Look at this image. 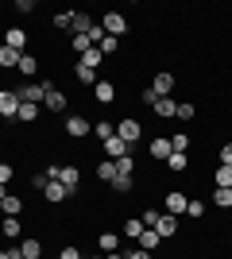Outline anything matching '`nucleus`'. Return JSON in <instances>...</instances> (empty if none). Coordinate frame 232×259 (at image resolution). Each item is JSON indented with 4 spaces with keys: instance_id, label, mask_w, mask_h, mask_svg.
I'll list each match as a JSON object with an SVG mask.
<instances>
[{
    "instance_id": "nucleus-1",
    "label": "nucleus",
    "mask_w": 232,
    "mask_h": 259,
    "mask_svg": "<svg viewBox=\"0 0 232 259\" xmlns=\"http://www.w3.org/2000/svg\"><path fill=\"white\" fill-rule=\"evenodd\" d=\"M116 136H120V140L135 151V147H140V140H144V124H140L135 116H124L120 124H116Z\"/></svg>"
},
{
    "instance_id": "nucleus-2",
    "label": "nucleus",
    "mask_w": 232,
    "mask_h": 259,
    "mask_svg": "<svg viewBox=\"0 0 232 259\" xmlns=\"http://www.w3.org/2000/svg\"><path fill=\"white\" fill-rule=\"evenodd\" d=\"M47 89H51L47 81H27V85H23V89H16V93H20V101H23V105H39V108H43Z\"/></svg>"
},
{
    "instance_id": "nucleus-3",
    "label": "nucleus",
    "mask_w": 232,
    "mask_h": 259,
    "mask_svg": "<svg viewBox=\"0 0 232 259\" xmlns=\"http://www.w3.org/2000/svg\"><path fill=\"white\" fill-rule=\"evenodd\" d=\"M20 93H16V89H0V116L4 120H16L20 116Z\"/></svg>"
},
{
    "instance_id": "nucleus-4",
    "label": "nucleus",
    "mask_w": 232,
    "mask_h": 259,
    "mask_svg": "<svg viewBox=\"0 0 232 259\" xmlns=\"http://www.w3.org/2000/svg\"><path fill=\"white\" fill-rule=\"evenodd\" d=\"M101 27H105V35L120 39V35L128 31V20H124V12H105V16H101Z\"/></svg>"
},
{
    "instance_id": "nucleus-5",
    "label": "nucleus",
    "mask_w": 232,
    "mask_h": 259,
    "mask_svg": "<svg viewBox=\"0 0 232 259\" xmlns=\"http://www.w3.org/2000/svg\"><path fill=\"white\" fill-rule=\"evenodd\" d=\"M147 155H151L155 162H166L170 155H174V147H170V136H155V140L147 143Z\"/></svg>"
},
{
    "instance_id": "nucleus-6",
    "label": "nucleus",
    "mask_w": 232,
    "mask_h": 259,
    "mask_svg": "<svg viewBox=\"0 0 232 259\" xmlns=\"http://www.w3.org/2000/svg\"><path fill=\"white\" fill-rule=\"evenodd\" d=\"M186 205H190V197L178 194V190L163 197V213H170V217H182V213H186Z\"/></svg>"
},
{
    "instance_id": "nucleus-7",
    "label": "nucleus",
    "mask_w": 232,
    "mask_h": 259,
    "mask_svg": "<svg viewBox=\"0 0 232 259\" xmlns=\"http://www.w3.org/2000/svg\"><path fill=\"white\" fill-rule=\"evenodd\" d=\"M89 132H93V124H89L85 116H66V136H74V140H85Z\"/></svg>"
},
{
    "instance_id": "nucleus-8",
    "label": "nucleus",
    "mask_w": 232,
    "mask_h": 259,
    "mask_svg": "<svg viewBox=\"0 0 232 259\" xmlns=\"http://www.w3.org/2000/svg\"><path fill=\"white\" fill-rule=\"evenodd\" d=\"M43 108L47 112H66V93H62V89H47V97H43Z\"/></svg>"
},
{
    "instance_id": "nucleus-9",
    "label": "nucleus",
    "mask_w": 232,
    "mask_h": 259,
    "mask_svg": "<svg viewBox=\"0 0 232 259\" xmlns=\"http://www.w3.org/2000/svg\"><path fill=\"white\" fill-rule=\"evenodd\" d=\"M93 101H97V105H112V101H116V85L101 77L97 85H93Z\"/></svg>"
},
{
    "instance_id": "nucleus-10",
    "label": "nucleus",
    "mask_w": 232,
    "mask_h": 259,
    "mask_svg": "<svg viewBox=\"0 0 232 259\" xmlns=\"http://www.w3.org/2000/svg\"><path fill=\"white\" fill-rule=\"evenodd\" d=\"M105 155H109V159L116 162V159H124V155H132V147H128V143H124L120 136H112V140H105Z\"/></svg>"
},
{
    "instance_id": "nucleus-11",
    "label": "nucleus",
    "mask_w": 232,
    "mask_h": 259,
    "mask_svg": "<svg viewBox=\"0 0 232 259\" xmlns=\"http://www.w3.org/2000/svg\"><path fill=\"white\" fill-rule=\"evenodd\" d=\"M55 182H62V186L70 190V194H77V182H81V170H77V166H62Z\"/></svg>"
},
{
    "instance_id": "nucleus-12",
    "label": "nucleus",
    "mask_w": 232,
    "mask_h": 259,
    "mask_svg": "<svg viewBox=\"0 0 232 259\" xmlns=\"http://www.w3.org/2000/svg\"><path fill=\"white\" fill-rule=\"evenodd\" d=\"M101 62H105V54H101L97 47H89L85 54H77V66H85V70H97V74H101Z\"/></svg>"
},
{
    "instance_id": "nucleus-13",
    "label": "nucleus",
    "mask_w": 232,
    "mask_h": 259,
    "mask_svg": "<svg viewBox=\"0 0 232 259\" xmlns=\"http://www.w3.org/2000/svg\"><path fill=\"white\" fill-rule=\"evenodd\" d=\"M155 232L163 240H170V236H178V217H170V213H163L159 217V225H155Z\"/></svg>"
},
{
    "instance_id": "nucleus-14",
    "label": "nucleus",
    "mask_w": 232,
    "mask_h": 259,
    "mask_svg": "<svg viewBox=\"0 0 232 259\" xmlns=\"http://www.w3.org/2000/svg\"><path fill=\"white\" fill-rule=\"evenodd\" d=\"M93 16H89V12H74V20H70V31L74 35H89V27H93Z\"/></svg>"
},
{
    "instance_id": "nucleus-15",
    "label": "nucleus",
    "mask_w": 232,
    "mask_h": 259,
    "mask_svg": "<svg viewBox=\"0 0 232 259\" xmlns=\"http://www.w3.org/2000/svg\"><path fill=\"white\" fill-rule=\"evenodd\" d=\"M159 244H163V236L155 228H144V236L135 240V248H144V251H159Z\"/></svg>"
},
{
    "instance_id": "nucleus-16",
    "label": "nucleus",
    "mask_w": 232,
    "mask_h": 259,
    "mask_svg": "<svg viewBox=\"0 0 232 259\" xmlns=\"http://www.w3.org/2000/svg\"><path fill=\"white\" fill-rule=\"evenodd\" d=\"M20 251H23V259H43V240H35V236L20 240Z\"/></svg>"
},
{
    "instance_id": "nucleus-17",
    "label": "nucleus",
    "mask_w": 232,
    "mask_h": 259,
    "mask_svg": "<svg viewBox=\"0 0 232 259\" xmlns=\"http://www.w3.org/2000/svg\"><path fill=\"white\" fill-rule=\"evenodd\" d=\"M4 47H12V51H20L27 47V35H23V27H8V35H4Z\"/></svg>"
},
{
    "instance_id": "nucleus-18",
    "label": "nucleus",
    "mask_w": 232,
    "mask_h": 259,
    "mask_svg": "<svg viewBox=\"0 0 232 259\" xmlns=\"http://www.w3.org/2000/svg\"><path fill=\"white\" fill-rule=\"evenodd\" d=\"M151 89L159 93V97H170V89H174V74H155Z\"/></svg>"
},
{
    "instance_id": "nucleus-19",
    "label": "nucleus",
    "mask_w": 232,
    "mask_h": 259,
    "mask_svg": "<svg viewBox=\"0 0 232 259\" xmlns=\"http://www.w3.org/2000/svg\"><path fill=\"white\" fill-rule=\"evenodd\" d=\"M43 197H47V201H55V205H58V201H66V197H74V194H70V190H66V186H62V182H51V186H47V190H43Z\"/></svg>"
},
{
    "instance_id": "nucleus-20",
    "label": "nucleus",
    "mask_w": 232,
    "mask_h": 259,
    "mask_svg": "<svg viewBox=\"0 0 232 259\" xmlns=\"http://www.w3.org/2000/svg\"><path fill=\"white\" fill-rule=\"evenodd\" d=\"M109 186L116 190V194H132V190H135V174H116Z\"/></svg>"
},
{
    "instance_id": "nucleus-21",
    "label": "nucleus",
    "mask_w": 232,
    "mask_h": 259,
    "mask_svg": "<svg viewBox=\"0 0 232 259\" xmlns=\"http://www.w3.org/2000/svg\"><path fill=\"white\" fill-rule=\"evenodd\" d=\"M0 232H4L8 240H20V232H23L20 217H4V221H0Z\"/></svg>"
},
{
    "instance_id": "nucleus-22",
    "label": "nucleus",
    "mask_w": 232,
    "mask_h": 259,
    "mask_svg": "<svg viewBox=\"0 0 232 259\" xmlns=\"http://www.w3.org/2000/svg\"><path fill=\"white\" fill-rule=\"evenodd\" d=\"M16 70H20L23 77H35L39 74V58H35V54H20V66H16Z\"/></svg>"
},
{
    "instance_id": "nucleus-23",
    "label": "nucleus",
    "mask_w": 232,
    "mask_h": 259,
    "mask_svg": "<svg viewBox=\"0 0 232 259\" xmlns=\"http://www.w3.org/2000/svg\"><path fill=\"white\" fill-rule=\"evenodd\" d=\"M0 209H4V217H20V213H23V197L8 194L4 201H0Z\"/></svg>"
},
{
    "instance_id": "nucleus-24",
    "label": "nucleus",
    "mask_w": 232,
    "mask_h": 259,
    "mask_svg": "<svg viewBox=\"0 0 232 259\" xmlns=\"http://www.w3.org/2000/svg\"><path fill=\"white\" fill-rule=\"evenodd\" d=\"M74 77L81 81V85H89V89H93V85L101 81V74H97V70H85V66H74Z\"/></svg>"
},
{
    "instance_id": "nucleus-25",
    "label": "nucleus",
    "mask_w": 232,
    "mask_h": 259,
    "mask_svg": "<svg viewBox=\"0 0 232 259\" xmlns=\"http://www.w3.org/2000/svg\"><path fill=\"white\" fill-rule=\"evenodd\" d=\"M0 66H4V70H16V66H20V51H12V47L0 43Z\"/></svg>"
},
{
    "instance_id": "nucleus-26",
    "label": "nucleus",
    "mask_w": 232,
    "mask_h": 259,
    "mask_svg": "<svg viewBox=\"0 0 232 259\" xmlns=\"http://www.w3.org/2000/svg\"><path fill=\"white\" fill-rule=\"evenodd\" d=\"M97 244H101V251H105V255H109V251H120V236H116V232H101Z\"/></svg>"
},
{
    "instance_id": "nucleus-27",
    "label": "nucleus",
    "mask_w": 232,
    "mask_h": 259,
    "mask_svg": "<svg viewBox=\"0 0 232 259\" xmlns=\"http://www.w3.org/2000/svg\"><path fill=\"white\" fill-rule=\"evenodd\" d=\"M144 221H140V217H132V221H124V236H128V240H140V236H144Z\"/></svg>"
},
{
    "instance_id": "nucleus-28",
    "label": "nucleus",
    "mask_w": 232,
    "mask_h": 259,
    "mask_svg": "<svg viewBox=\"0 0 232 259\" xmlns=\"http://www.w3.org/2000/svg\"><path fill=\"white\" fill-rule=\"evenodd\" d=\"M93 136H97L101 143L112 140V136H116V124H109V120H97V124H93Z\"/></svg>"
},
{
    "instance_id": "nucleus-29",
    "label": "nucleus",
    "mask_w": 232,
    "mask_h": 259,
    "mask_svg": "<svg viewBox=\"0 0 232 259\" xmlns=\"http://www.w3.org/2000/svg\"><path fill=\"white\" fill-rule=\"evenodd\" d=\"M213 205H217V209H232V190L213 186Z\"/></svg>"
},
{
    "instance_id": "nucleus-30",
    "label": "nucleus",
    "mask_w": 232,
    "mask_h": 259,
    "mask_svg": "<svg viewBox=\"0 0 232 259\" xmlns=\"http://www.w3.org/2000/svg\"><path fill=\"white\" fill-rule=\"evenodd\" d=\"M213 186H221V190H232V166H217V174H213Z\"/></svg>"
},
{
    "instance_id": "nucleus-31",
    "label": "nucleus",
    "mask_w": 232,
    "mask_h": 259,
    "mask_svg": "<svg viewBox=\"0 0 232 259\" xmlns=\"http://www.w3.org/2000/svg\"><path fill=\"white\" fill-rule=\"evenodd\" d=\"M97 178H101V182H112V178H116V162H112V159L97 162Z\"/></svg>"
},
{
    "instance_id": "nucleus-32",
    "label": "nucleus",
    "mask_w": 232,
    "mask_h": 259,
    "mask_svg": "<svg viewBox=\"0 0 232 259\" xmlns=\"http://www.w3.org/2000/svg\"><path fill=\"white\" fill-rule=\"evenodd\" d=\"M155 112H159V116H163V120H170V116H174V112H178V101L163 97V101H159V105H155Z\"/></svg>"
},
{
    "instance_id": "nucleus-33",
    "label": "nucleus",
    "mask_w": 232,
    "mask_h": 259,
    "mask_svg": "<svg viewBox=\"0 0 232 259\" xmlns=\"http://www.w3.org/2000/svg\"><path fill=\"white\" fill-rule=\"evenodd\" d=\"M163 166H166V170H178V174H182V170H186V166H190V159H186V155H178V151H174V155H170V159L163 162Z\"/></svg>"
},
{
    "instance_id": "nucleus-34",
    "label": "nucleus",
    "mask_w": 232,
    "mask_h": 259,
    "mask_svg": "<svg viewBox=\"0 0 232 259\" xmlns=\"http://www.w3.org/2000/svg\"><path fill=\"white\" fill-rule=\"evenodd\" d=\"M186 217L201 221V217H205V201H198V197H190V205H186Z\"/></svg>"
},
{
    "instance_id": "nucleus-35",
    "label": "nucleus",
    "mask_w": 232,
    "mask_h": 259,
    "mask_svg": "<svg viewBox=\"0 0 232 259\" xmlns=\"http://www.w3.org/2000/svg\"><path fill=\"white\" fill-rule=\"evenodd\" d=\"M16 120H23V124L39 120V105H20V116H16Z\"/></svg>"
},
{
    "instance_id": "nucleus-36",
    "label": "nucleus",
    "mask_w": 232,
    "mask_h": 259,
    "mask_svg": "<svg viewBox=\"0 0 232 259\" xmlns=\"http://www.w3.org/2000/svg\"><path fill=\"white\" fill-rule=\"evenodd\" d=\"M116 174H135V155H124V159H116Z\"/></svg>"
},
{
    "instance_id": "nucleus-37",
    "label": "nucleus",
    "mask_w": 232,
    "mask_h": 259,
    "mask_svg": "<svg viewBox=\"0 0 232 259\" xmlns=\"http://www.w3.org/2000/svg\"><path fill=\"white\" fill-rule=\"evenodd\" d=\"M70 20H74V8L58 12V16H55V27H58V31H70Z\"/></svg>"
},
{
    "instance_id": "nucleus-38",
    "label": "nucleus",
    "mask_w": 232,
    "mask_h": 259,
    "mask_svg": "<svg viewBox=\"0 0 232 259\" xmlns=\"http://www.w3.org/2000/svg\"><path fill=\"white\" fill-rule=\"evenodd\" d=\"M31 186H35V190H39V194H43L47 186H51V174H47V170H39V174H31Z\"/></svg>"
},
{
    "instance_id": "nucleus-39",
    "label": "nucleus",
    "mask_w": 232,
    "mask_h": 259,
    "mask_svg": "<svg viewBox=\"0 0 232 259\" xmlns=\"http://www.w3.org/2000/svg\"><path fill=\"white\" fill-rule=\"evenodd\" d=\"M116 47H120V39H112V35H105V43H101L97 51L105 54V58H109V54H116Z\"/></svg>"
},
{
    "instance_id": "nucleus-40",
    "label": "nucleus",
    "mask_w": 232,
    "mask_h": 259,
    "mask_svg": "<svg viewBox=\"0 0 232 259\" xmlns=\"http://www.w3.org/2000/svg\"><path fill=\"white\" fill-rule=\"evenodd\" d=\"M159 217H163V209H144V217H140V221H144L147 228H155V225H159Z\"/></svg>"
},
{
    "instance_id": "nucleus-41",
    "label": "nucleus",
    "mask_w": 232,
    "mask_h": 259,
    "mask_svg": "<svg viewBox=\"0 0 232 259\" xmlns=\"http://www.w3.org/2000/svg\"><path fill=\"white\" fill-rule=\"evenodd\" d=\"M70 47H74L77 54H85V51H89V47H93V43H89L85 35H74V39H70Z\"/></svg>"
},
{
    "instance_id": "nucleus-42",
    "label": "nucleus",
    "mask_w": 232,
    "mask_h": 259,
    "mask_svg": "<svg viewBox=\"0 0 232 259\" xmlns=\"http://www.w3.org/2000/svg\"><path fill=\"white\" fill-rule=\"evenodd\" d=\"M58 259H81V248H74V244H66V248L58 251Z\"/></svg>"
},
{
    "instance_id": "nucleus-43",
    "label": "nucleus",
    "mask_w": 232,
    "mask_h": 259,
    "mask_svg": "<svg viewBox=\"0 0 232 259\" xmlns=\"http://www.w3.org/2000/svg\"><path fill=\"white\" fill-rule=\"evenodd\" d=\"M217 155H221V166H232V143H221Z\"/></svg>"
},
{
    "instance_id": "nucleus-44",
    "label": "nucleus",
    "mask_w": 232,
    "mask_h": 259,
    "mask_svg": "<svg viewBox=\"0 0 232 259\" xmlns=\"http://www.w3.org/2000/svg\"><path fill=\"white\" fill-rule=\"evenodd\" d=\"M194 112H198L194 105H178V112H174V116H178V120H194Z\"/></svg>"
},
{
    "instance_id": "nucleus-45",
    "label": "nucleus",
    "mask_w": 232,
    "mask_h": 259,
    "mask_svg": "<svg viewBox=\"0 0 232 259\" xmlns=\"http://www.w3.org/2000/svg\"><path fill=\"white\" fill-rule=\"evenodd\" d=\"M159 101H163V97H159V93H155V89L147 85V89H144V105H151V108H155V105H159Z\"/></svg>"
},
{
    "instance_id": "nucleus-46",
    "label": "nucleus",
    "mask_w": 232,
    "mask_h": 259,
    "mask_svg": "<svg viewBox=\"0 0 232 259\" xmlns=\"http://www.w3.org/2000/svg\"><path fill=\"white\" fill-rule=\"evenodd\" d=\"M12 174H16V170H12L8 162H0V186H8V182H12Z\"/></svg>"
},
{
    "instance_id": "nucleus-47",
    "label": "nucleus",
    "mask_w": 232,
    "mask_h": 259,
    "mask_svg": "<svg viewBox=\"0 0 232 259\" xmlns=\"http://www.w3.org/2000/svg\"><path fill=\"white\" fill-rule=\"evenodd\" d=\"M124 259H151V251H144V248H132V251H124Z\"/></svg>"
},
{
    "instance_id": "nucleus-48",
    "label": "nucleus",
    "mask_w": 232,
    "mask_h": 259,
    "mask_svg": "<svg viewBox=\"0 0 232 259\" xmlns=\"http://www.w3.org/2000/svg\"><path fill=\"white\" fill-rule=\"evenodd\" d=\"M0 259H23V251H20V244H16V248H4V251H0Z\"/></svg>"
},
{
    "instance_id": "nucleus-49",
    "label": "nucleus",
    "mask_w": 232,
    "mask_h": 259,
    "mask_svg": "<svg viewBox=\"0 0 232 259\" xmlns=\"http://www.w3.org/2000/svg\"><path fill=\"white\" fill-rule=\"evenodd\" d=\"M16 12H23V16H27V12H35V0H16Z\"/></svg>"
},
{
    "instance_id": "nucleus-50",
    "label": "nucleus",
    "mask_w": 232,
    "mask_h": 259,
    "mask_svg": "<svg viewBox=\"0 0 232 259\" xmlns=\"http://www.w3.org/2000/svg\"><path fill=\"white\" fill-rule=\"evenodd\" d=\"M105 259H124V251H109V255H105Z\"/></svg>"
},
{
    "instance_id": "nucleus-51",
    "label": "nucleus",
    "mask_w": 232,
    "mask_h": 259,
    "mask_svg": "<svg viewBox=\"0 0 232 259\" xmlns=\"http://www.w3.org/2000/svg\"><path fill=\"white\" fill-rule=\"evenodd\" d=\"M93 259H105V251H101V255H93Z\"/></svg>"
},
{
    "instance_id": "nucleus-52",
    "label": "nucleus",
    "mask_w": 232,
    "mask_h": 259,
    "mask_svg": "<svg viewBox=\"0 0 232 259\" xmlns=\"http://www.w3.org/2000/svg\"><path fill=\"white\" fill-rule=\"evenodd\" d=\"M170 259H182V255H170Z\"/></svg>"
},
{
    "instance_id": "nucleus-53",
    "label": "nucleus",
    "mask_w": 232,
    "mask_h": 259,
    "mask_svg": "<svg viewBox=\"0 0 232 259\" xmlns=\"http://www.w3.org/2000/svg\"><path fill=\"white\" fill-rule=\"evenodd\" d=\"M0 217H4V209H0Z\"/></svg>"
},
{
    "instance_id": "nucleus-54",
    "label": "nucleus",
    "mask_w": 232,
    "mask_h": 259,
    "mask_svg": "<svg viewBox=\"0 0 232 259\" xmlns=\"http://www.w3.org/2000/svg\"><path fill=\"white\" fill-rule=\"evenodd\" d=\"M228 259H232V255H228Z\"/></svg>"
}]
</instances>
